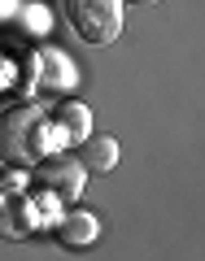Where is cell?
<instances>
[{
  "mask_svg": "<svg viewBox=\"0 0 205 261\" xmlns=\"http://www.w3.org/2000/svg\"><path fill=\"white\" fill-rule=\"evenodd\" d=\"M131 5H153V0H131Z\"/></svg>",
  "mask_w": 205,
  "mask_h": 261,
  "instance_id": "52a82bcc",
  "label": "cell"
},
{
  "mask_svg": "<svg viewBox=\"0 0 205 261\" xmlns=\"http://www.w3.org/2000/svg\"><path fill=\"white\" fill-rule=\"evenodd\" d=\"M65 22L83 44H109L122 31V0H65Z\"/></svg>",
  "mask_w": 205,
  "mask_h": 261,
  "instance_id": "7a4b0ae2",
  "label": "cell"
},
{
  "mask_svg": "<svg viewBox=\"0 0 205 261\" xmlns=\"http://www.w3.org/2000/svg\"><path fill=\"white\" fill-rule=\"evenodd\" d=\"M57 235H61L65 248H83V244L96 240V218L92 214H70V218H61Z\"/></svg>",
  "mask_w": 205,
  "mask_h": 261,
  "instance_id": "5b68a950",
  "label": "cell"
},
{
  "mask_svg": "<svg viewBox=\"0 0 205 261\" xmlns=\"http://www.w3.org/2000/svg\"><path fill=\"white\" fill-rule=\"evenodd\" d=\"M113 161H118V144L109 135H83L79 140V166L83 170L105 174V170H113Z\"/></svg>",
  "mask_w": 205,
  "mask_h": 261,
  "instance_id": "277c9868",
  "label": "cell"
},
{
  "mask_svg": "<svg viewBox=\"0 0 205 261\" xmlns=\"http://www.w3.org/2000/svg\"><path fill=\"white\" fill-rule=\"evenodd\" d=\"M35 178H39V187L44 192H57L61 200H75L79 196V183H83V174H79L70 161H39V170H35Z\"/></svg>",
  "mask_w": 205,
  "mask_h": 261,
  "instance_id": "3957f363",
  "label": "cell"
},
{
  "mask_svg": "<svg viewBox=\"0 0 205 261\" xmlns=\"http://www.w3.org/2000/svg\"><path fill=\"white\" fill-rule=\"evenodd\" d=\"M39 140H44V118L39 109L22 105V109L0 118V157L13 166H31L39 161Z\"/></svg>",
  "mask_w": 205,
  "mask_h": 261,
  "instance_id": "6da1fadb",
  "label": "cell"
},
{
  "mask_svg": "<svg viewBox=\"0 0 205 261\" xmlns=\"http://www.w3.org/2000/svg\"><path fill=\"white\" fill-rule=\"evenodd\" d=\"M57 126H65V135L83 140L87 135V109L83 105H61V109H57Z\"/></svg>",
  "mask_w": 205,
  "mask_h": 261,
  "instance_id": "8992f818",
  "label": "cell"
}]
</instances>
